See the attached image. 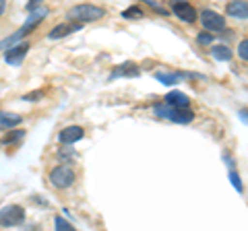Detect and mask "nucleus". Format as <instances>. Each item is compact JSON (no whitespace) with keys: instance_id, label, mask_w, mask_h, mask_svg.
Segmentation results:
<instances>
[{"instance_id":"7ed1b4c3","label":"nucleus","mask_w":248,"mask_h":231,"mask_svg":"<svg viewBox=\"0 0 248 231\" xmlns=\"http://www.w3.org/2000/svg\"><path fill=\"white\" fill-rule=\"evenodd\" d=\"M25 221V209L19 204H9L0 211V227H15Z\"/></svg>"},{"instance_id":"1a4fd4ad","label":"nucleus","mask_w":248,"mask_h":231,"mask_svg":"<svg viewBox=\"0 0 248 231\" xmlns=\"http://www.w3.org/2000/svg\"><path fill=\"white\" fill-rule=\"evenodd\" d=\"M83 138V128L81 126H68L64 130H60L58 134V141L62 144H75L77 141H81Z\"/></svg>"},{"instance_id":"4be33fe9","label":"nucleus","mask_w":248,"mask_h":231,"mask_svg":"<svg viewBox=\"0 0 248 231\" xmlns=\"http://www.w3.org/2000/svg\"><path fill=\"white\" fill-rule=\"evenodd\" d=\"M230 180H232V184H234V188H236L238 192H242V182H240V175H238L236 172L230 173Z\"/></svg>"},{"instance_id":"6e6552de","label":"nucleus","mask_w":248,"mask_h":231,"mask_svg":"<svg viewBox=\"0 0 248 231\" xmlns=\"http://www.w3.org/2000/svg\"><path fill=\"white\" fill-rule=\"evenodd\" d=\"M81 27H83V23H77V21H73V23H62V25L52 29L48 37H50V40H62V37L71 35L73 31H81Z\"/></svg>"},{"instance_id":"f03ea898","label":"nucleus","mask_w":248,"mask_h":231,"mask_svg":"<svg viewBox=\"0 0 248 231\" xmlns=\"http://www.w3.org/2000/svg\"><path fill=\"white\" fill-rule=\"evenodd\" d=\"M106 11L102 6H95V4H77L68 11V19L71 21H77V23H91V21H99L104 19Z\"/></svg>"},{"instance_id":"6ab92c4d","label":"nucleus","mask_w":248,"mask_h":231,"mask_svg":"<svg viewBox=\"0 0 248 231\" xmlns=\"http://www.w3.org/2000/svg\"><path fill=\"white\" fill-rule=\"evenodd\" d=\"M238 56L242 58L244 62L248 60V42H246V40H242V42H240V48H238Z\"/></svg>"},{"instance_id":"a211bd4d","label":"nucleus","mask_w":248,"mask_h":231,"mask_svg":"<svg viewBox=\"0 0 248 231\" xmlns=\"http://www.w3.org/2000/svg\"><path fill=\"white\" fill-rule=\"evenodd\" d=\"M25 136V130H17V132H9L4 136V144H11V143H15V141H19V138H23Z\"/></svg>"},{"instance_id":"9d476101","label":"nucleus","mask_w":248,"mask_h":231,"mask_svg":"<svg viewBox=\"0 0 248 231\" xmlns=\"http://www.w3.org/2000/svg\"><path fill=\"white\" fill-rule=\"evenodd\" d=\"M174 14L180 21L184 23H192V21H197V11L192 9V6L188 2H176L174 4Z\"/></svg>"},{"instance_id":"423d86ee","label":"nucleus","mask_w":248,"mask_h":231,"mask_svg":"<svg viewBox=\"0 0 248 231\" xmlns=\"http://www.w3.org/2000/svg\"><path fill=\"white\" fill-rule=\"evenodd\" d=\"M46 17V9L40 13V14H35V17L33 19H31L29 23H25V25H23L21 29H19V31L17 33H15V35H11V37H6V40L4 42H0V50H6V45H11V43H15V42H19L21 40V37L23 35H27V33H31V31H33V29L37 27V23H40L42 19Z\"/></svg>"},{"instance_id":"0eeeda50","label":"nucleus","mask_w":248,"mask_h":231,"mask_svg":"<svg viewBox=\"0 0 248 231\" xmlns=\"http://www.w3.org/2000/svg\"><path fill=\"white\" fill-rule=\"evenodd\" d=\"M27 52H29V43H17V45H13V48L6 50L4 60L9 64H13V66H19L23 62V58H25Z\"/></svg>"},{"instance_id":"2eb2a0df","label":"nucleus","mask_w":248,"mask_h":231,"mask_svg":"<svg viewBox=\"0 0 248 231\" xmlns=\"http://www.w3.org/2000/svg\"><path fill=\"white\" fill-rule=\"evenodd\" d=\"M139 72H141V71H139V68H137L133 62H126V64H122L120 68H116L114 74H112V79H114V76H118V74H124V76H137Z\"/></svg>"},{"instance_id":"20e7f679","label":"nucleus","mask_w":248,"mask_h":231,"mask_svg":"<svg viewBox=\"0 0 248 231\" xmlns=\"http://www.w3.org/2000/svg\"><path fill=\"white\" fill-rule=\"evenodd\" d=\"M50 182L54 188H60V190L68 188V186H73V182H75V172L66 165H58L50 172Z\"/></svg>"},{"instance_id":"f257e3e1","label":"nucleus","mask_w":248,"mask_h":231,"mask_svg":"<svg viewBox=\"0 0 248 231\" xmlns=\"http://www.w3.org/2000/svg\"><path fill=\"white\" fill-rule=\"evenodd\" d=\"M155 116H159V118H168L176 122V124H188L195 118V114H192L188 107H176V105H170V103H161V105H155Z\"/></svg>"},{"instance_id":"f8f14e48","label":"nucleus","mask_w":248,"mask_h":231,"mask_svg":"<svg viewBox=\"0 0 248 231\" xmlns=\"http://www.w3.org/2000/svg\"><path fill=\"white\" fill-rule=\"evenodd\" d=\"M23 122L21 116L17 114H6V112H0V130H11L13 126H19Z\"/></svg>"},{"instance_id":"5701e85b","label":"nucleus","mask_w":248,"mask_h":231,"mask_svg":"<svg viewBox=\"0 0 248 231\" xmlns=\"http://www.w3.org/2000/svg\"><path fill=\"white\" fill-rule=\"evenodd\" d=\"M40 97H44V91H33V93L23 95V99H25V101H35V99H40Z\"/></svg>"},{"instance_id":"412c9836","label":"nucleus","mask_w":248,"mask_h":231,"mask_svg":"<svg viewBox=\"0 0 248 231\" xmlns=\"http://www.w3.org/2000/svg\"><path fill=\"white\" fill-rule=\"evenodd\" d=\"M197 42L201 43V45H209L213 42V35L211 33H199V37H197Z\"/></svg>"},{"instance_id":"39448f33","label":"nucleus","mask_w":248,"mask_h":231,"mask_svg":"<svg viewBox=\"0 0 248 231\" xmlns=\"http://www.w3.org/2000/svg\"><path fill=\"white\" fill-rule=\"evenodd\" d=\"M201 23H203V27L211 33H223L226 31V19H223V14L215 13V11H203L201 13Z\"/></svg>"},{"instance_id":"b1692460","label":"nucleus","mask_w":248,"mask_h":231,"mask_svg":"<svg viewBox=\"0 0 248 231\" xmlns=\"http://www.w3.org/2000/svg\"><path fill=\"white\" fill-rule=\"evenodd\" d=\"M4 9H6V0H0V14L4 13Z\"/></svg>"},{"instance_id":"f3484780","label":"nucleus","mask_w":248,"mask_h":231,"mask_svg":"<svg viewBox=\"0 0 248 231\" xmlns=\"http://www.w3.org/2000/svg\"><path fill=\"white\" fill-rule=\"evenodd\" d=\"M122 17L124 19H139V17H143V9L141 6H130V9L122 11Z\"/></svg>"},{"instance_id":"4468645a","label":"nucleus","mask_w":248,"mask_h":231,"mask_svg":"<svg viewBox=\"0 0 248 231\" xmlns=\"http://www.w3.org/2000/svg\"><path fill=\"white\" fill-rule=\"evenodd\" d=\"M211 54L215 60H232V50L228 48V45H213L211 48Z\"/></svg>"},{"instance_id":"aec40b11","label":"nucleus","mask_w":248,"mask_h":231,"mask_svg":"<svg viewBox=\"0 0 248 231\" xmlns=\"http://www.w3.org/2000/svg\"><path fill=\"white\" fill-rule=\"evenodd\" d=\"M54 223H56V229H60V231H73V225H71V223H66L62 217H56V221H54Z\"/></svg>"},{"instance_id":"ddd939ff","label":"nucleus","mask_w":248,"mask_h":231,"mask_svg":"<svg viewBox=\"0 0 248 231\" xmlns=\"http://www.w3.org/2000/svg\"><path fill=\"white\" fill-rule=\"evenodd\" d=\"M166 103L170 105H176V107H188L190 99L186 97L184 93H180V91H172L170 95H166Z\"/></svg>"},{"instance_id":"9b49d317","label":"nucleus","mask_w":248,"mask_h":231,"mask_svg":"<svg viewBox=\"0 0 248 231\" xmlns=\"http://www.w3.org/2000/svg\"><path fill=\"white\" fill-rule=\"evenodd\" d=\"M226 13L230 14V17L246 19L248 17V4H246V0H232V2L228 4Z\"/></svg>"},{"instance_id":"dca6fc26","label":"nucleus","mask_w":248,"mask_h":231,"mask_svg":"<svg viewBox=\"0 0 248 231\" xmlns=\"http://www.w3.org/2000/svg\"><path fill=\"white\" fill-rule=\"evenodd\" d=\"M184 74H170V72H155V79L161 81L164 85H176Z\"/></svg>"}]
</instances>
